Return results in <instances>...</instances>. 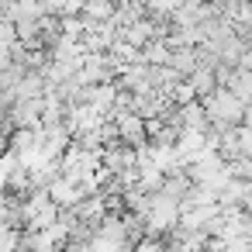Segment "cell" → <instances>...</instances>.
Wrapping results in <instances>:
<instances>
[{
  "mask_svg": "<svg viewBox=\"0 0 252 252\" xmlns=\"http://www.w3.org/2000/svg\"><path fill=\"white\" fill-rule=\"evenodd\" d=\"M245 107H249V104H245L235 90H228V87H218L211 97H204V111H207L211 131H218V135H224L228 128L245 125Z\"/></svg>",
  "mask_w": 252,
  "mask_h": 252,
  "instance_id": "cell-1",
  "label": "cell"
},
{
  "mask_svg": "<svg viewBox=\"0 0 252 252\" xmlns=\"http://www.w3.org/2000/svg\"><path fill=\"white\" fill-rule=\"evenodd\" d=\"M131 252H169V242H166V235H142Z\"/></svg>",
  "mask_w": 252,
  "mask_h": 252,
  "instance_id": "cell-2",
  "label": "cell"
}]
</instances>
